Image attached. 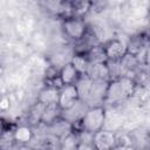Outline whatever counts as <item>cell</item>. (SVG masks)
<instances>
[{
  "label": "cell",
  "instance_id": "3957f363",
  "mask_svg": "<svg viewBox=\"0 0 150 150\" xmlns=\"http://www.w3.org/2000/svg\"><path fill=\"white\" fill-rule=\"evenodd\" d=\"M62 30L69 40H71L76 43L86 36V34L89 30V27L83 18L70 15V16L63 18Z\"/></svg>",
  "mask_w": 150,
  "mask_h": 150
},
{
  "label": "cell",
  "instance_id": "9a60e30c",
  "mask_svg": "<svg viewBox=\"0 0 150 150\" xmlns=\"http://www.w3.org/2000/svg\"><path fill=\"white\" fill-rule=\"evenodd\" d=\"M60 117H61V108L59 107V104L57 103L47 104L45 107V110H43V114H42L41 124L45 125V127H48L53 122L59 120Z\"/></svg>",
  "mask_w": 150,
  "mask_h": 150
},
{
  "label": "cell",
  "instance_id": "d6986e66",
  "mask_svg": "<svg viewBox=\"0 0 150 150\" xmlns=\"http://www.w3.org/2000/svg\"><path fill=\"white\" fill-rule=\"evenodd\" d=\"M70 63L80 75H86L90 66V62L86 56V54H73L70 59Z\"/></svg>",
  "mask_w": 150,
  "mask_h": 150
},
{
  "label": "cell",
  "instance_id": "ba28073f",
  "mask_svg": "<svg viewBox=\"0 0 150 150\" xmlns=\"http://www.w3.org/2000/svg\"><path fill=\"white\" fill-rule=\"evenodd\" d=\"M79 100H80V96H79V91L75 84L63 86L59 91L57 104L61 108V110H64L71 107L73 104H75Z\"/></svg>",
  "mask_w": 150,
  "mask_h": 150
},
{
  "label": "cell",
  "instance_id": "4fadbf2b",
  "mask_svg": "<svg viewBox=\"0 0 150 150\" xmlns=\"http://www.w3.org/2000/svg\"><path fill=\"white\" fill-rule=\"evenodd\" d=\"M48 134L55 136L56 138H62L64 136H67L68 134H70L73 131V125L70 123H68L67 121H64L63 118H59L55 122H53L50 125L46 127Z\"/></svg>",
  "mask_w": 150,
  "mask_h": 150
},
{
  "label": "cell",
  "instance_id": "6da1fadb",
  "mask_svg": "<svg viewBox=\"0 0 150 150\" xmlns=\"http://www.w3.org/2000/svg\"><path fill=\"white\" fill-rule=\"evenodd\" d=\"M137 84L134 77L130 76H121L116 80L109 81L103 105H108L109 108H116L117 105L130 100L131 96H134Z\"/></svg>",
  "mask_w": 150,
  "mask_h": 150
},
{
  "label": "cell",
  "instance_id": "d4e9b609",
  "mask_svg": "<svg viewBox=\"0 0 150 150\" xmlns=\"http://www.w3.org/2000/svg\"><path fill=\"white\" fill-rule=\"evenodd\" d=\"M7 127H8V123H6L2 117H0V136H1V134L4 132V130H5Z\"/></svg>",
  "mask_w": 150,
  "mask_h": 150
},
{
  "label": "cell",
  "instance_id": "5bb4252c",
  "mask_svg": "<svg viewBox=\"0 0 150 150\" xmlns=\"http://www.w3.org/2000/svg\"><path fill=\"white\" fill-rule=\"evenodd\" d=\"M86 75L89 76L91 80H104V81H110L108 62H107V63L90 64Z\"/></svg>",
  "mask_w": 150,
  "mask_h": 150
},
{
  "label": "cell",
  "instance_id": "cb8c5ba5",
  "mask_svg": "<svg viewBox=\"0 0 150 150\" xmlns=\"http://www.w3.org/2000/svg\"><path fill=\"white\" fill-rule=\"evenodd\" d=\"M13 150H36V149L30 144H28V145H16Z\"/></svg>",
  "mask_w": 150,
  "mask_h": 150
},
{
  "label": "cell",
  "instance_id": "30bf717a",
  "mask_svg": "<svg viewBox=\"0 0 150 150\" xmlns=\"http://www.w3.org/2000/svg\"><path fill=\"white\" fill-rule=\"evenodd\" d=\"M123 125V117L120 111H116L115 108H105V118L103 129L110 130L114 132H120Z\"/></svg>",
  "mask_w": 150,
  "mask_h": 150
},
{
  "label": "cell",
  "instance_id": "8992f818",
  "mask_svg": "<svg viewBox=\"0 0 150 150\" xmlns=\"http://www.w3.org/2000/svg\"><path fill=\"white\" fill-rule=\"evenodd\" d=\"M102 46L108 62H118L127 54V43L120 39H110Z\"/></svg>",
  "mask_w": 150,
  "mask_h": 150
},
{
  "label": "cell",
  "instance_id": "7c38bea8",
  "mask_svg": "<svg viewBox=\"0 0 150 150\" xmlns=\"http://www.w3.org/2000/svg\"><path fill=\"white\" fill-rule=\"evenodd\" d=\"M45 107H46V104H43L39 101L33 103L30 105V108L28 109V112L26 116V124H28L32 128L39 127L41 124V118H42Z\"/></svg>",
  "mask_w": 150,
  "mask_h": 150
},
{
  "label": "cell",
  "instance_id": "277c9868",
  "mask_svg": "<svg viewBox=\"0 0 150 150\" xmlns=\"http://www.w3.org/2000/svg\"><path fill=\"white\" fill-rule=\"evenodd\" d=\"M109 81L104 80H93L90 90L88 93L87 98L84 100L86 104L88 107H96V105H103L105 93L108 88Z\"/></svg>",
  "mask_w": 150,
  "mask_h": 150
},
{
  "label": "cell",
  "instance_id": "ffe728a7",
  "mask_svg": "<svg viewBox=\"0 0 150 150\" xmlns=\"http://www.w3.org/2000/svg\"><path fill=\"white\" fill-rule=\"evenodd\" d=\"M79 145H80V142H79L77 135L76 132L71 131L67 136L60 138L57 150H76Z\"/></svg>",
  "mask_w": 150,
  "mask_h": 150
},
{
  "label": "cell",
  "instance_id": "603a6c76",
  "mask_svg": "<svg viewBox=\"0 0 150 150\" xmlns=\"http://www.w3.org/2000/svg\"><path fill=\"white\" fill-rule=\"evenodd\" d=\"M9 107H11V100H9V97L2 95L0 97V110L1 111H6V110L9 109Z\"/></svg>",
  "mask_w": 150,
  "mask_h": 150
},
{
  "label": "cell",
  "instance_id": "7a4b0ae2",
  "mask_svg": "<svg viewBox=\"0 0 150 150\" xmlns=\"http://www.w3.org/2000/svg\"><path fill=\"white\" fill-rule=\"evenodd\" d=\"M104 118H105V107L104 105H96V107H89L82 120L77 125H73V131L77 132L80 130L95 134L96 131H100L103 129L104 125Z\"/></svg>",
  "mask_w": 150,
  "mask_h": 150
},
{
  "label": "cell",
  "instance_id": "484cf974",
  "mask_svg": "<svg viewBox=\"0 0 150 150\" xmlns=\"http://www.w3.org/2000/svg\"><path fill=\"white\" fill-rule=\"evenodd\" d=\"M76 150H95V149L93 148V145L89 144H80Z\"/></svg>",
  "mask_w": 150,
  "mask_h": 150
},
{
  "label": "cell",
  "instance_id": "5b68a950",
  "mask_svg": "<svg viewBox=\"0 0 150 150\" xmlns=\"http://www.w3.org/2000/svg\"><path fill=\"white\" fill-rule=\"evenodd\" d=\"M91 145L95 150H114L117 145L116 132L101 129L93 134V142Z\"/></svg>",
  "mask_w": 150,
  "mask_h": 150
},
{
  "label": "cell",
  "instance_id": "9c48e42d",
  "mask_svg": "<svg viewBox=\"0 0 150 150\" xmlns=\"http://www.w3.org/2000/svg\"><path fill=\"white\" fill-rule=\"evenodd\" d=\"M13 135H14V141L16 145H28L34 138L33 128L26 123L14 125Z\"/></svg>",
  "mask_w": 150,
  "mask_h": 150
},
{
  "label": "cell",
  "instance_id": "e0dca14e",
  "mask_svg": "<svg viewBox=\"0 0 150 150\" xmlns=\"http://www.w3.org/2000/svg\"><path fill=\"white\" fill-rule=\"evenodd\" d=\"M86 56L88 57L90 64L107 63V62H108L107 56H105V53H104V49H103V46H102L101 43L93 46V47L86 53Z\"/></svg>",
  "mask_w": 150,
  "mask_h": 150
},
{
  "label": "cell",
  "instance_id": "f1b7e54d",
  "mask_svg": "<svg viewBox=\"0 0 150 150\" xmlns=\"http://www.w3.org/2000/svg\"><path fill=\"white\" fill-rule=\"evenodd\" d=\"M2 95H4V94H2V91H1V88H0V97H1Z\"/></svg>",
  "mask_w": 150,
  "mask_h": 150
},
{
  "label": "cell",
  "instance_id": "ac0fdd59",
  "mask_svg": "<svg viewBox=\"0 0 150 150\" xmlns=\"http://www.w3.org/2000/svg\"><path fill=\"white\" fill-rule=\"evenodd\" d=\"M13 129H14V125L8 124V127L1 134V136H0V150H13L16 146L15 141H14Z\"/></svg>",
  "mask_w": 150,
  "mask_h": 150
},
{
  "label": "cell",
  "instance_id": "52a82bcc",
  "mask_svg": "<svg viewBox=\"0 0 150 150\" xmlns=\"http://www.w3.org/2000/svg\"><path fill=\"white\" fill-rule=\"evenodd\" d=\"M88 108L89 107L86 104V102H83L82 100H79L75 104H73L68 109L61 110V118H63L71 125H77Z\"/></svg>",
  "mask_w": 150,
  "mask_h": 150
},
{
  "label": "cell",
  "instance_id": "83f0119b",
  "mask_svg": "<svg viewBox=\"0 0 150 150\" xmlns=\"http://www.w3.org/2000/svg\"><path fill=\"white\" fill-rule=\"evenodd\" d=\"M132 150H148L146 148H137V149H132Z\"/></svg>",
  "mask_w": 150,
  "mask_h": 150
},
{
  "label": "cell",
  "instance_id": "7402d4cb",
  "mask_svg": "<svg viewBox=\"0 0 150 150\" xmlns=\"http://www.w3.org/2000/svg\"><path fill=\"white\" fill-rule=\"evenodd\" d=\"M91 82L93 80L87 76V75H81L79 77V80L76 81L75 83V87L79 91V96H80V100H82L84 102V100L87 98L88 96V93L90 90V86H91Z\"/></svg>",
  "mask_w": 150,
  "mask_h": 150
},
{
  "label": "cell",
  "instance_id": "4316f807",
  "mask_svg": "<svg viewBox=\"0 0 150 150\" xmlns=\"http://www.w3.org/2000/svg\"><path fill=\"white\" fill-rule=\"evenodd\" d=\"M2 73H4V68H2V64H1V62H0V76L2 75Z\"/></svg>",
  "mask_w": 150,
  "mask_h": 150
},
{
  "label": "cell",
  "instance_id": "8fae6325",
  "mask_svg": "<svg viewBox=\"0 0 150 150\" xmlns=\"http://www.w3.org/2000/svg\"><path fill=\"white\" fill-rule=\"evenodd\" d=\"M59 79L62 83V86H69V84H75L76 81L79 80V77L81 76L76 69L73 67V64L70 62L63 64L60 69H59Z\"/></svg>",
  "mask_w": 150,
  "mask_h": 150
},
{
  "label": "cell",
  "instance_id": "44dd1931",
  "mask_svg": "<svg viewBox=\"0 0 150 150\" xmlns=\"http://www.w3.org/2000/svg\"><path fill=\"white\" fill-rule=\"evenodd\" d=\"M93 8V2L90 1H70V12L73 16L83 18Z\"/></svg>",
  "mask_w": 150,
  "mask_h": 150
},
{
  "label": "cell",
  "instance_id": "2e32d148",
  "mask_svg": "<svg viewBox=\"0 0 150 150\" xmlns=\"http://www.w3.org/2000/svg\"><path fill=\"white\" fill-rule=\"evenodd\" d=\"M59 91L60 89L54 88L52 86H45L43 89L39 93L38 100L39 102L43 103V104H52V103H57V98H59Z\"/></svg>",
  "mask_w": 150,
  "mask_h": 150
}]
</instances>
